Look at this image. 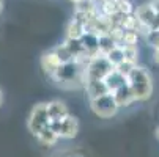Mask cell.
<instances>
[{"label": "cell", "mask_w": 159, "mask_h": 157, "mask_svg": "<svg viewBox=\"0 0 159 157\" xmlns=\"http://www.w3.org/2000/svg\"><path fill=\"white\" fill-rule=\"evenodd\" d=\"M117 44L113 41V38L110 35H101L98 36V50H99V55H107L112 49H115Z\"/></svg>", "instance_id": "4fadbf2b"}, {"label": "cell", "mask_w": 159, "mask_h": 157, "mask_svg": "<svg viewBox=\"0 0 159 157\" xmlns=\"http://www.w3.org/2000/svg\"><path fill=\"white\" fill-rule=\"evenodd\" d=\"M156 133H157V138H159V127H157V130H156Z\"/></svg>", "instance_id": "cb8c5ba5"}, {"label": "cell", "mask_w": 159, "mask_h": 157, "mask_svg": "<svg viewBox=\"0 0 159 157\" xmlns=\"http://www.w3.org/2000/svg\"><path fill=\"white\" fill-rule=\"evenodd\" d=\"M48 126L57 133L58 138H74L79 132V121L76 116L71 115H68L58 121H49Z\"/></svg>", "instance_id": "277c9868"}, {"label": "cell", "mask_w": 159, "mask_h": 157, "mask_svg": "<svg viewBox=\"0 0 159 157\" xmlns=\"http://www.w3.org/2000/svg\"><path fill=\"white\" fill-rule=\"evenodd\" d=\"M2 102H3V93H2V89H0V105H2Z\"/></svg>", "instance_id": "44dd1931"}, {"label": "cell", "mask_w": 159, "mask_h": 157, "mask_svg": "<svg viewBox=\"0 0 159 157\" xmlns=\"http://www.w3.org/2000/svg\"><path fill=\"white\" fill-rule=\"evenodd\" d=\"M153 58H154V61L159 64V47H156V49H154V55H153Z\"/></svg>", "instance_id": "ffe728a7"}, {"label": "cell", "mask_w": 159, "mask_h": 157, "mask_svg": "<svg viewBox=\"0 0 159 157\" xmlns=\"http://www.w3.org/2000/svg\"><path fill=\"white\" fill-rule=\"evenodd\" d=\"M134 66H137V63H131V61H123V63H120L118 66H115V71L117 72H120L123 77H128L129 76V72L134 69Z\"/></svg>", "instance_id": "ac0fdd59"}, {"label": "cell", "mask_w": 159, "mask_h": 157, "mask_svg": "<svg viewBox=\"0 0 159 157\" xmlns=\"http://www.w3.org/2000/svg\"><path fill=\"white\" fill-rule=\"evenodd\" d=\"M70 2H73V3H76V2H77V0H70Z\"/></svg>", "instance_id": "d4e9b609"}, {"label": "cell", "mask_w": 159, "mask_h": 157, "mask_svg": "<svg viewBox=\"0 0 159 157\" xmlns=\"http://www.w3.org/2000/svg\"><path fill=\"white\" fill-rule=\"evenodd\" d=\"M36 138H38V142H39L41 145H44V146H52V145H55V143L58 142V135H57V133H55L49 126L43 127V129L36 133Z\"/></svg>", "instance_id": "7c38bea8"}, {"label": "cell", "mask_w": 159, "mask_h": 157, "mask_svg": "<svg viewBox=\"0 0 159 157\" xmlns=\"http://www.w3.org/2000/svg\"><path fill=\"white\" fill-rule=\"evenodd\" d=\"M150 7L153 8V11H154L156 14H159V0H151V2H150Z\"/></svg>", "instance_id": "d6986e66"}, {"label": "cell", "mask_w": 159, "mask_h": 157, "mask_svg": "<svg viewBox=\"0 0 159 157\" xmlns=\"http://www.w3.org/2000/svg\"><path fill=\"white\" fill-rule=\"evenodd\" d=\"M54 54L57 55V58L60 60V63H70V61H76L74 57L71 55V52L68 50V47L65 46V44H58V46L54 49Z\"/></svg>", "instance_id": "9a60e30c"}, {"label": "cell", "mask_w": 159, "mask_h": 157, "mask_svg": "<svg viewBox=\"0 0 159 157\" xmlns=\"http://www.w3.org/2000/svg\"><path fill=\"white\" fill-rule=\"evenodd\" d=\"M84 88L90 99H95V98H99V96H104L109 93L104 80H88V82H85Z\"/></svg>", "instance_id": "30bf717a"}, {"label": "cell", "mask_w": 159, "mask_h": 157, "mask_svg": "<svg viewBox=\"0 0 159 157\" xmlns=\"http://www.w3.org/2000/svg\"><path fill=\"white\" fill-rule=\"evenodd\" d=\"M90 108L93 110V113L99 118H112L117 115L118 111V105L113 99L112 93H107L104 96H99V98H95V99H90Z\"/></svg>", "instance_id": "3957f363"}, {"label": "cell", "mask_w": 159, "mask_h": 157, "mask_svg": "<svg viewBox=\"0 0 159 157\" xmlns=\"http://www.w3.org/2000/svg\"><path fill=\"white\" fill-rule=\"evenodd\" d=\"M96 3H102V2H106V0H95Z\"/></svg>", "instance_id": "603a6c76"}, {"label": "cell", "mask_w": 159, "mask_h": 157, "mask_svg": "<svg viewBox=\"0 0 159 157\" xmlns=\"http://www.w3.org/2000/svg\"><path fill=\"white\" fill-rule=\"evenodd\" d=\"M2 10H3V2L0 0V13H2Z\"/></svg>", "instance_id": "7402d4cb"}, {"label": "cell", "mask_w": 159, "mask_h": 157, "mask_svg": "<svg viewBox=\"0 0 159 157\" xmlns=\"http://www.w3.org/2000/svg\"><path fill=\"white\" fill-rule=\"evenodd\" d=\"M134 16L137 19L139 24L151 28L153 24H154V19H156V13L153 11V8L150 7V3H143L140 7H137L134 10Z\"/></svg>", "instance_id": "8992f818"}, {"label": "cell", "mask_w": 159, "mask_h": 157, "mask_svg": "<svg viewBox=\"0 0 159 157\" xmlns=\"http://www.w3.org/2000/svg\"><path fill=\"white\" fill-rule=\"evenodd\" d=\"M126 83L131 88L132 96L135 101H147L151 98L153 93V80L147 69L140 66H134V69L126 77Z\"/></svg>", "instance_id": "6da1fadb"}, {"label": "cell", "mask_w": 159, "mask_h": 157, "mask_svg": "<svg viewBox=\"0 0 159 157\" xmlns=\"http://www.w3.org/2000/svg\"><path fill=\"white\" fill-rule=\"evenodd\" d=\"M106 58L109 60V63L115 68V66H118L120 63H123L125 61V55H123V49L121 47H115V49H112L107 55H106Z\"/></svg>", "instance_id": "2e32d148"}, {"label": "cell", "mask_w": 159, "mask_h": 157, "mask_svg": "<svg viewBox=\"0 0 159 157\" xmlns=\"http://www.w3.org/2000/svg\"><path fill=\"white\" fill-rule=\"evenodd\" d=\"M46 111H48L49 121H58V120H63L65 116L70 115L66 104L61 102V101H51V102H46Z\"/></svg>", "instance_id": "52a82bcc"}, {"label": "cell", "mask_w": 159, "mask_h": 157, "mask_svg": "<svg viewBox=\"0 0 159 157\" xmlns=\"http://www.w3.org/2000/svg\"><path fill=\"white\" fill-rule=\"evenodd\" d=\"M112 96H113V99H115V102H117L118 107H128V105H131L135 101L134 96H132L131 88L128 86V83H125L118 89H115V91L112 93Z\"/></svg>", "instance_id": "9c48e42d"}, {"label": "cell", "mask_w": 159, "mask_h": 157, "mask_svg": "<svg viewBox=\"0 0 159 157\" xmlns=\"http://www.w3.org/2000/svg\"><path fill=\"white\" fill-rule=\"evenodd\" d=\"M104 83H106V86H107V89H109V93H113L115 89H118L121 85L126 83V77H123L120 72L115 71V68H113V71L106 76Z\"/></svg>", "instance_id": "8fae6325"}, {"label": "cell", "mask_w": 159, "mask_h": 157, "mask_svg": "<svg viewBox=\"0 0 159 157\" xmlns=\"http://www.w3.org/2000/svg\"><path fill=\"white\" fill-rule=\"evenodd\" d=\"M49 124V118H48V111H46V102H38L36 105H33L30 115H29V130L32 132V135L36 137V133Z\"/></svg>", "instance_id": "5b68a950"}, {"label": "cell", "mask_w": 159, "mask_h": 157, "mask_svg": "<svg viewBox=\"0 0 159 157\" xmlns=\"http://www.w3.org/2000/svg\"><path fill=\"white\" fill-rule=\"evenodd\" d=\"M121 49H123V55H125V60L126 61L137 63V58H139V49H137V46H125Z\"/></svg>", "instance_id": "e0dca14e"}, {"label": "cell", "mask_w": 159, "mask_h": 157, "mask_svg": "<svg viewBox=\"0 0 159 157\" xmlns=\"http://www.w3.org/2000/svg\"><path fill=\"white\" fill-rule=\"evenodd\" d=\"M113 71V66L109 63V60L104 55H98L90 60V63L84 68L82 77H84V85L88 80H104L107 74Z\"/></svg>", "instance_id": "7a4b0ae2"}, {"label": "cell", "mask_w": 159, "mask_h": 157, "mask_svg": "<svg viewBox=\"0 0 159 157\" xmlns=\"http://www.w3.org/2000/svg\"><path fill=\"white\" fill-rule=\"evenodd\" d=\"M60 64L61 63L57 58V55L54 54V50H49V52L43 54V57H41V68H43V71L46 72L49 77H54V74L60 68Z\"/></svg>", "instance_id": "ba28073f"}, {"label": "cell", "mask_w": 159, "mask_h": 157, "mask_svg": "<svg viewBox=\"0 0 159 157\" xmlns=\"http://www.w3.org/2000/svg\"><path fill=\"white\" fill-rule=\"evenodd\" d=\"M85 33L84 30V24H80L79 20L73 19L66 27V38L68 39H80V36Z\"/></svg>", "instance_id": "5bb4252c"}]
</instances>
